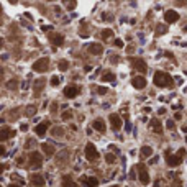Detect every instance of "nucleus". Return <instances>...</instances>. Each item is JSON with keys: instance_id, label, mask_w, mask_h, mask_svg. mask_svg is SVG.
Returning <instances> with one entry per match:
<instances>
[{"instance_id": "nucleus-1", "label": "nucleus", "mask_w": 187, "mask_h": 187, "mask_svg": "<svg viewBox=\"0 0 187 187\" xmlns=\"http://www.w3.org/2000/svg\"><path fill=\"white\" fill-rule=\"evenodd\" d=\"M154 84L158 87H172L174 86V79H172L167 72H162V71H158L154 74Z\"/></svg>"}, {"instance_id": "nucleus-2", "label": "nucleus", "mask_w": 187, "mask_h": 187, "mask_svg": "<svg viewBox=\"0 0 187 187\" xmlns=\"http://www.w3.org/2000/svg\"><path fill=\"white\" fill-rule=\"evenodd\" d=\"M48 67H49V59L48 58H41V59H38L33 64V71L35 72H46Z\"/></svg>"}, {"instance_id": "nucleus-3", "label": "nucleus", "mask_w": 187, "mask_h": 187, "mask_svg": "<svg viewBox=\"0 0 187 187\" xmlns=\"http://www.w3.org/2000/svg\"><path fill=\"white\" fill-rule=\"evenodd\" d=\"M41 164H43V156H41L40 153L38 151L30 153V166L33 169H38V167H41Z\"/></svg>"}, {"instance_id": "nucleus-4", "label": "nucleus", "mask_w": 187, "mask_h": 187, "mask_svg": "<svg viewBox=\"0 0 187 187\" xmlns=\"http://www.w3.org/2000/svg\"><path fill=\"white\" fill-rule=\"evenodd\" d=\"M86 158L89 161H97L99 159V151H97V148L92 145V143H87L86 146Z\"/></svg>"}, {"instance_id": "nucleus-5", "label": "nucleus", "mask_w": 187, "mask_h": 187, "mask_svg": "<svg viewBox=\"0 0 187 187\" xmlns=\"http://www.w3.org/2000/svg\"><path fill=\"white\" fill-rule=\"evenodd\" d=\"M181 161H182V156H181V154H171L169 151L166 153V162H167V166L177 167L179 164H181Z\"/></svg>"}, {"instance_id": "nucleus-6", "label": "nucleus", "mask_w": 187, "mask_h": 187, "mask_svg": "<svg viewBox=\"0 0 187 187\" xmlns=\"http://www.w3.org/2000/svg\"><path fill=\"white\" fill-rule=\"evenodd\" d=\"M130 62H132L133 69H136V71H140V72H146L148 66L141 58H133V59H130Z\"/></svg>"}, {"instance_id": "nucleus-7", "label": "nucleus", "mask_w": 187, "mask_h": 187, "mask_svg": "<svg viewBox=\"0 0 187 187\" xmlns=\"http://www.w3.org/2000/svg\"><path fill=\"white\" fill-rule=\"evenodd\" d=\"M108 120H110L112 128H113L115 132H118V130H120V128L123 127V121H121V118H120V115H118V113H112Z\"/></svg>"}, {"instance_id": "nucleus-8", "label": "nucleus", "mask_w": 187, "mask_h": 187, "mask_svg": "<svg viewBox=\"0 0 187 187\" xmlns=\"http://www.w3.org/2000/svg\"><path fill=\"white\" fill-rule=\"evenodd\" d=\"M138 171H140V181H141V184H149V174H148V169L143 164H138Z\"/></svg>"}, {"instance_id": "nucleus-9", "label": "nucleus", "mask_w": 187, "mask_h": 187, "mask_svg": "<svg viewBox=\"0 0 187 187\" xmlns=\"http://www.w3.org/2000/svg\"><path fill=\"white\" fill-rule=\"evenodd\" d=\"M132 84L135 89H145V86H146V79L143 76H136L132 79Z\"/></svg>"}, {"instance_id": "nucleus-10", "label": "nucleus", "mask_w": 187, "mask_h": 187, "mask_svg": "<svg viewBox=\"0 0 187 187\" xmlns=\"http://www.w3.org/2000/svg\"><path fill=\"white\" fill-rule=\"evenodd\" d=\"M164 20L167 21V23H176L177 20H179V13L174 10H167L166 13H164Z\"/></svg>"}, {"instance_id": "nucleus-11", "label": "nucleus", "mask_w": 187, "mask_h": 187, "mask_svg": "<svg viewBox=\"0 0 187 187\" xmlns=\"http://www.w3.org/2000/svg\"><path fill=\"white\" fill-rule=\"evenodd\" d=\"M81 184L84 187H97L99 186V181H97L95 177H82Z\"/></svg>"}, {"instance_id": "nucleus-12", "label": "nucleus", "mask_w": 187, "mask_h": 187, "mask_svg": "<svg viewBox=\"0 0 187 187\" xmlns=\"http://www.w3.org/2000/svg\"><path fill=\"white\" fill-rule=\"evenodd\" d=\"M13 135H15V130H10V128H7V127H3L0 130V140H2V141L8 140V138L13 136Z\"/></svg>"}, {"instance_id": "nucleus-13", "label": "nucleus", "mask_w": 187, "mask_h": 187, "mask_svg": "<svg viewBox=\"0 0 187 187\" xmlns=\"http://www.w3.org/2000/svg\"><path fill=\"white\" fill-rule=\"evenodd\" d=\"M77 94H79V89H77L76 86H69V87L64 89V95H66L67 99H74Z\"/></svg>"}, {"instance_id": "nucleus-14", "label": "nucleus", "mask_w": 187, "mask_h": 187, "mask_svg": "<svg viewBox=\"0 0 187 187\" xmlns=\"http://www.w3.org/2000/svg\"><path fill=\"white\" fill-rule=\"evenodd\" d=\"M89 51H90V54H95V56H100L103 53V46L99 45V43H92L89 46Z\"/></svg>"}, {"instance_id": "nucleus-15", "label": "nucleus", "mask_w": 187, "mask_h": 187, "mask_svg": "<svg viewBox=\"0 0 187 187\" xmlns=\"http://www.w3.org/2000/svg\"><path fill=\"white\" fill-rule=\"evenodd\" d=\"M48 127H49V123H48V121H45V123H41V125H38V127L35 128V133L38 135V136H45Z\"/></svg>"}, {"instance_id": "nucleus-16", "label": "nucleus", "mask_w": 187, "mask_h": 187, "mask_svg": "<svg viewBox=\"0 0 187 187\" xmlns=\"http://www.w3.org/2000/svg\"><path fill=\"white\" fill-rule=\"evenodd\" d=\"M31 182H33L36 187H43L45 186V177L41 176V174H33V176H31Z\"/></svg>"}, {"instance_id": "nucleus-17", "label": "nucleus", "mask_w": 187, "mask_h": 187, "mask_svg": "<svg viewBox=\"0 0 187 187\" xmlns=\"http://www.w3.org/2000/svg\"><path fill=\"white\" fill-rule=\"evenodd\" d=\"M151 128L156 133H159V135L162 133V125H161V121L158 120V118H153V120H151Z\"/></svg>"}, {"instance_id": "nucleus-18", "label": "nucleus", "mask_w": 187, "mask_h": 187, "mask_svg": "<svg viewBox=\"0 0 187 187\" xmlns=\"http://www.w3.org/2000/svg\"><path fill=\"white\" fill-rule=\"evenodd\" d=\"M94 128H95L97 132H105V121L102 120V118H97L94 121Z\"/></svg>"}, {"instance_id": "nucleus-19", "label": "nucleus", "mask_w": 187, "mask_h": 187, "mask_svg": "<svg viewBox=\"0 0 187 187\" xmlns=\"http://www.w3.org/2000/svg\"><path fill=\"white\" fill-rule=\"evenodd\" d=\"M51 43H54L56 46H62L64 38H62V35H53L51 36Z\"/></svg>"}, {"instance_id": "nucleus-20", "label": "nucleus", "mask_w": 187, "mask_h": 187, "mask_svg": "<svg viewBox=\"0 0 187 187\" xmlns=\"http://www.w3.org/2000/svg\"><path fill=\"white\" fill-rule=\"evenodd\" d=\"M62 187H79V186H77L76 182H72V179L69 176H66L62 179Z\"/></svg>"}, {"instance_id": "nucleus-21", "label": "nucleus", "mask_w": 187, "mask_h": 187, "mask_svg": "<svg viewBox=\"0 0 187 187\" xmlns=\"http://www.w3.org/2000/svg\"><path fill=\"white\" fill-rule=\"evenodd\" d=\"M140 154H141L143 158H149V156H153V148H149V146H143V148H141V151H140Z\"/></svg>"}, {"instance_id": "nucleus-22", "label": "nucleus", "mask_w": 187, "mask_h": 187, "mask_svg": "<svg viewBox=\"0 0 187 187\" xmlns=\"http://www.w3.org/2000/svg\"><path fill=\"white\" fill-rule=\"evenodd\" d=\"M102 81L103 82H115V74H113V72H103Z\"/></svg>"}, {"instance_id": "nucleus-23", "label": "nucleus", "mask_w": 187, "mask_h": 187, "mask_svg": "<svg viewBox=\"0 0 187 187\" xmlns=\"http://www.w3.org/2000/svg\"><path fill=\"white\" fill-rule=\"evenodd\" d=\"M45 79H38V81H35V94H38V92L45 87Z\"/></svg>"}, {"instance_id": "nucleus-24", "label": "nucleus", "mask_w": 187, "mask_h": 187, "mask_svg": "<svg viewBox=\"0 0 187 187\" xmlns=\"http://www.w3.org/2000/svg\"><path fill=\"white\" fill-rule=\"evenodd\" d=\"M35 113H36V107H35V105H28V107L25 108V115H26V116H33Z\"/></svg>"}, {"instance_id": "nucleus-25", "label": "nucleus", "mask_w": 187, "mask_h": 187, "mask_svg": "<svg viewBox=\"0 0 187 187\" xmlns=\"http://www.w3.org/2000/svg\"><path fill=\"white\" fill-rule=\"evenodd\" d=\"M43 151L46 153V154H48V156H51V154H53V153H54V148L51 146V145H48V143H45V145H43Z\"/></svg>"}, {"instance_id": "nucleus-26", "label": "nucleus", "mask_w": 187, "mask_h": 187, "mask_svg": "<svg viewBox=\"0 0 187 187\" xmlns=\"http://www.w3.org/2000/svg\"><path fill=\"white\" fill-rule=\"evenodd\" d=\"M16 79H12V81H8L7 82V89H10V90H15L16 87H18V84H16Z\"/></svg>"}, {"instance_id": "nucleus-27", "label": "nucleus", "mask_w": 187, "mask_h": 187, "mask_svg": "<svg viewBox=\"0 0 187 187\" xmlns=\"http://www.w3.org/2000/svg\"><path fill=\"white\" fill-rule=\"evenodd\" d=\"M112 36H113V31L112 30H103L102 31V38H103V40H110Z\"/></svg>"}, {"instance_id": "nucleus-28", "label": "nucleus", "mask_w": 187, "mask_h": 187, "mask_svg": "<svg viewBox=\"0 0 187 187\" xmlns=\"http://www.w3.org/2000/svg\"><path fill=\"white\" fill-rule=\"evenodd\" d=\"M167 31V28H166V25H158V28H156V35H164V33H166Z\"/></svg>"}, {"instance_id": "nucleus-29", "label": "nucleus", "mask_w": 187, "mask_h": 187, "mask_svg": "<svg viewBox=\"0 0 187 187\" xmlns=\"http://www.w3.org/2000/svg\"><path fill=\"white\" fill-rule=\"evenodd\" d=\"M58 67H59V71H67V67H69V62H67V61H59Z\"/></svg>"}, {"instance_id": "nucleus-30", "label": "nucleus", "mask_w": 187, "mask_h": 187, "mask_svg": "<svg viewBox=\"0 0 187 187\" xmlns=\"http://www.w3.org/2000/svg\"><path fill=\"white\" fill-rule=\"evenodd\" d=\"M64 2V5L67 3V8L69 10H74V7H76V0H62Z\"/></svg>"}, {"instance_id": "nucleus-31", "label": "nucleus", "mask_w": 187, "mask_h": 187, "mask_svg": "<svg viewBox=\"0 0 187 187\" xmlns=\"http://www.w3.org/2000/svg\"><path fill=\"white\" fill-rule=\"evenodd\" d=\"M49 82H51V86H54V87H56V86H59V77L53 76V77H51V81H49Z\"/></svg>"}, {"instance_id": "nucleus-32", "label": "nucleus", "mask_w": 187, "mask_h": 187, "mask_svg": "<svg viewBox=\"0 0 187 187\" xmlns=\"http://www.w3.org/2000/svg\"><path fill=\"white\" fill-rule=\"evenodd\" d=\"M105 159H107V162H110V164L112 162H115V156H113V154H107Z\"/></svg>"}, {"instance_id": "nucleus-33", "label": "nucleus", "mask_w": 187, "mask_h": 187, "mask_svg": "<svg viewBox=\"0 0 187 187\" xmlns=\"http://www.w3.org/2000/svg\"><path fill=\"white\" fill-rule=\"evenodd\" d=\"M113 45H115L116 48H123V41H121V40H115V41H113Z\"/></svg>"}, {"instance_id": "nucleus-34", "label": "nucleus", "mask_w": 187, "mask_h": 187, "mask_svg": "<svg viewBox=\"0 0 187 187\" xmlns=\"http://www.w3.org/2000/svg\"><path fill=\"white\" fill-rule=\"evenodd\" d=\"M71 116H72V113H71V112H64V113H62V118H64V120H69Z\"/></svg>"}, {"instance_id": "nucleus-35", "label": "nucleus", "mask_w": 187, "mask_h": 187, "mask_svg": "<svg viewBox=\"0 0 187 187\" xmlns=\"http://www.w3.org/2000/svg\"><path fill=\"white\" fill-rule=\"evenodd\" d=\"M97 92L103 95V94H107V87H97Z\"/></svg>"}, {"instance_id": "nucleus-36", "label": "nucleus", "mask_w": 187, "mask_h": 187, "mask_svg": "<svg viewBox=\"0 0 187 187\" xmlns=\"http://www.w3.org/2000/svg\"><path fill=\"white\" fill-rule=\"evenodd\" d=\"M103 20H108V21H112V20H113V16H112L110 13H103Z\"/></svg>"}, {"instance_id": "nucleus-37", "label": "nucleus", "mask_w": 187, "mask_h": 187, "mask_svg": "<svg viewBox=\"0 0 187 187\" xmlns=\"http://www.w3.org/2000/svg\"><path fill=\"white\" fill-rule=\"evenodd\" d=\"M167 128H169V130H174V128H176V125H174V121H167Z\"/></svg>"}, {"instance_id": "nucleus-38", "label": "nucleus", "mask_w": 187, "mask_h": 187, "mask_svg": "<svg viewBox=\"0 0 187 187\" xmlns=\"http://www.w3.org/2000/svg\"><path fill=\"white\" fill-rule=\"evenodd\" d=\"M51 112H53V113H56V112H58V103H53V105H51V108H49Z\"/></svg>"}, {"instance_id": "nucleus-39", "label": "nucleus", "mask_w": 187, "mask_h": 187, "mask_svg": "<svg viewBox=\"0 0 187 187\" xmlns=\"http://www.w3.org/2000/svg\"><path fill=\"white\" fill-rule=\"evenodd\" d=\"M110 61H112V62H113V64H115V62H118V61H120V59H118L116 56H112V58H110Z\"/></svg>"}, {"instance_id": "nucleus-40", "label": "nucleus", "mask_w": 187, "mask_h": 187, "mask_svg": "<svg viewBox=\"0 0 187 187\" xmlns=\"http://www.w3.org/2000/svg\"><path fill=\"white\" fill-rule=\"evenodd\" d=\"M176 3H177V5H184V3H186V0H176Z\"/></svg>"}, {"instance_id": "nucleus-41", "label": "nucleus", "mask_w": 187, "mask_h": 187, "mask_svg": "<svg viewBox=\"0 0 187 187\" xmlns=\"http://www.w3.org/2000/svg\"><path fill=\"white\" fill-rule=\"evenodd\" d=\"M8 187H20V186H16V184H10Z\"/></svg>"}, {"instance_id": "nucleus-42", "label": "nucleus", "mask_w": 187, "mask_h": 187, "mask_svg": "<svg viewBox=\"0 0 187 187\" xmlns=\"http://www.w3.org/2000/svg\"><path fill=\"white\" fill-rule=\"evenodd\" d=\"M10 2H12V3H16V0H10Z\"/></svg>"}, {"instance_id": "nucleus-43", "label": "nucleus", "mask_w": 187, "mask_h": 187, "mask_svg": "<svg viewBox=\"0 0 187 187\" xmlns=\"http://www.w3.org/2000/svg\"><path fill=\"white\" fill-rule=\"evenodd\" d=\"M110 187H118V186H110Z\"/></svg>"}, {"instance_id": "nucleus-44", "label": "nucleus", "mask_w": 187, "mask_h": 187, "mask_svg": "<svg viewBox=\"0 0 187 187\" xmlns=\"http://www.w3.org/2000/svg\"><path fill=\"white\" fill-rule=\"evenodd\" d=\"M186 141H187V136H186Z\"/></svg>"}, {"instance_id": "nucleus-45", "label": "nucleus", "mask_w": 187, "mask_h": 187, "mask_svg": "<svg viewBox=\"0 0 187 187\" xmlns=\"http://www.w3.org/2000/svg\"><path fill=\"white\" fill-rule=\"evenodd\" d=\"M48 2H51V0H48Z\"/></svg>"}]
</instances>
